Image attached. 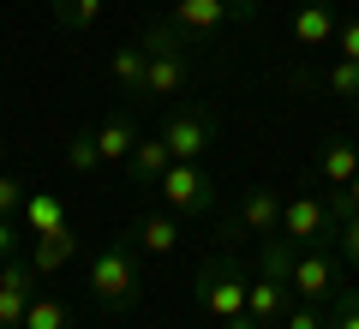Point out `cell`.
Listing matches in <instances>:
<instances>
[{"label": "cell", "instance_id": "1", "mask_svg": "<svg viewBox=\"0 0 359 329\" xmlns=\"http://www.w3.org/2000/svg\"><path fill=\"white\" fill-rule=\"evenodd\" d=\"M144 48H150L144 96L168 102V96H180V90L192 84V60H186V30H174V25H156V30H144Z\"/></svg>", "mask_w": 359, "mask_h": 329}, {"label": "cell", "instance_id": "2", "mask_svg": "<svg viewBox=\"0 0 359 329\" xmlns=\"http://www.w3.org/2000/svg\"><path fill=\"white\" fill-rule=\"evenodd\" d=\"M90 293H96L108 311H126V305L138 300V264H132L126 240H108L102 252L90 257Z\"/></svg>", "mask_w": 359, "mask_h": 329}, {"label": "cell", "instance_id": "3", "mask_svg": "<svg viewBox=\"0 0 359 329\" xmlns=\"http://www.w3.org/2000/svg\"><path fill=\"white\" fill-rule=\"evenodd\" d=\"M245 300H252V276L240 264H204L198 269V311L204 317H245Z\"/></svg>", "mask_w": 359, "mask_h": 329}, {"label": "cell", "instance_id": "4", "mask_svg": "<svg viewBox=\"0 0 359 329\" xmlns=\"http://www.w3.org/2000/svg\"><path fill=\"white\" fill-rule=\"evenodd\" d=\"M156 192H162V203L174 215H210L216 210V180L204 174V162H174L156 180Z\"/></svg>", "mask_w": 359, "mask_h": 329}, {"label": "cell", "instance_id": "5", "mask_svg": "<svg viewBox=\"0 0 359 329\" xmlns=\"http://www.w3.org/2000/svg\"><path fill=\"white\" fill-rule=\"evenodd\" d=\"M341 234V210L335 203H323V198H287L282 203V240L287 246H323V240H335Z\"/></svg>", "mask_w": 359, "mask_h": 329}, {"label": "cell", "instance_id": "6", "mask_svg": "<svg viewBox=\"0 0 359 329\" xmlns=\"http://www.w3.org/2000/svg\"><path fill=\"white\" fill-rule=\"evenodd\" d=\"M287 288H294V300L323 305L341 288V269H335V257L323 246H294V257H287Z\"/></svg>", "mask_w": 359, "mask_h": 329}, {"label": "cell", "instance_id": "7", "mask_svg": "<svg viewBox=\"0 0 359 329\" xmlns=\"http://www.w3.org/2000/svg\"><path fill=\"white\" fill-rule=\"evenodd\" d=\"M162 138H168V150H174V162H204V150L216 144V114L180 108V114L162 120Z\"/></svg>", "mask_w": 359, "mask_h": 329}, {"label": "cell", "instance_id": "8", "mask_svg": "<svg viewBox=\"0 0 359 329\" xmlns=\"http://www.w3.org/2000/svg\"><path fill=\"white\" fill-rule=\"evenodd\" d=\"M30 300H36V264L6 257V269H0V329H25Z\"/></svg>", "mask_w": 359, "mask_h": 329}, {"label": "cell", "instance_id": "9", "mask_svg": "<svg viewBox=\"0 0 359 329\" xmlns=\"http://www.w3.org/2000/svg\"><path fill=\"white\" fill-rule=\"evenodd\" d=\"M294 311V288H287L282 269H264V276L252 281V300H245V317H252L257 329H282V317Z\"/></svg>", "mask_w": 359, "mask_h": 329}, {"label": "cell", "instance_id": "10", "mask_svg": "<svg viewBox=\"0 0 359 329\" xmlns=\"http://www.w3.org/2000/svg\"><path fill=\"white\" fill-rule=\"evenodd\" d=\"M282 203L287 198L276 186H252V192H245V203H240V222L257 234V240H282Z\"/></svg>", "mask_w": 359, "mask_h": 329}, {"label": "cell", "instance_id": "11", "mask_svg": "<svg viewBox=\"0 0 359 329\" xmlns=\"http://www.w3.org/2000/svg\"><path fill=\"white\" fill-rule=\"evenodd\" d=\"M335 30H341V18H335L330 0H306V6L294 13V42L299 48H330Z\"/></svg>", "mask_w": 359, "mask_h": 329}, {"label": "cell", "instance_id": "12", "mask_svg": "<svg viewBox=\"0 0 359 329\" xmlns=\"http://www.w3.org/2000/svg\"><path fill=\"white\" fill-rule=\"evenodd\" d=\"M233 18V0H174V30L186 36H210Z\"/></svg>", "mask_w": 359, "mask_h": 329}, {"label": "cell", "instance_id": "13", "mask_svg": "<svg viewBox=\"0 0 359 329\" xmlns=\"http://www.w3.org/2000/svg\"><path fill=\"white\" fill-rule=\"evenodd\" d=\"M96 150H102V162H108V168H126V162H132V150H138V120H132V114L102 120V126H96Z\"/></svg>", "mask_w": 359, "mask_h": 329}, {"label": "cell", "instance_id": "14", "mask_svg": "<svg viewBox=\"0 0 359 329\" xmlns=\"http://www.w3.org/2000/svg\"><path fill=\"white\" fill-rule=\"evenodd\" d=\"M78 257V234L72 228H54V234H36L30 240V264H36V276H54V269H66Z\"/></svg>", "mask_w": 359, "mask_h": 329}, {"label": "cell", "instance_id": "15", "mask_svg": "<svg viewBox=\"0 0 359 329\" xmlns=\"http://www.w3.org/2000/svg\"><path fill=\"white\" fill-rule=\"evenodd\" d=\"M174 168V150H168V138L162 132H150V138H138V150H132V162H126V174L138 180V186H156V180Z\"/></svg>", "mask_w": 359, "mask_h": 329}, {"label": "cell", "instance_id": "16", "mask_svg": "<svg viewBox=\"0 0 359 329\" xmlns=\"http://www.w3.org/2000/svg\"><path fill=\"white\" fill-rule=\"evenodd\" d=\"M144 72H150V48H144V42H126V48H114V60H108V78H114L126 96H144Z\"/></svg>", "mask_w": 359, "mask_h": 329}, {"label": "cell", "instance_id": "17", "mask_svg": "<svg viewBox=\"0 0 359 329\" xmlns=\"http://www.w3.org/2000/svg\"><path fill=\"white\" fill-rule=\"evenodd\" d=\"M54 228H66L60 192H30V198H25V234L36 240V234H54Z\"/></svg>", "mask_w": 359, "mask_h": 329}, {"label": "cell", "instance_id": "18", "mask_svg": "<svg viewBox=\"0 0 359 329\" xmlns=\"http://www.w3.org/2000/svg\"><path fill=\"white\" fill-rule=\"evenodd\" d=\"M318 174L330 180V186H347V180L359 174V150L347 138H330V144H323V156H318Z\"/></svg>", "mask_w": 359, "mask_h": 329}, {"label": "cell", "instance_id": "19", "mask_svg": "<svg viewBox=\"0 0 359 329\" xmlns=\"http://www.w3.org/2000/svg\"><path fill=\"white\" fill-rule=\"evenodd\" d=\"M138 246H144L150 257L180 252V222H174V215H144V222H138Z\"/></svg>", "mask_w": 359, "mask_h": 329}, {"label": "cell", "instance_id": "20", "mask_svg": "<svg viewBox=\"0 0 359 329\" xmlns=\"http://www.w3.org/2000/svg\"><path fill=\"white\" fill-rule=\"evenodd\" d=\"M25 329H72V311H66L60 293H36L25 311Z\"/></svg>", "mask_w": 359, "mask_h": 329}, {"label": "cell", "instance_id": "21", "mask_svg": "<svg viewBox=\"0 0 359 329\" xmlns=\"http://www.w3.org/2000/svg\"><path fill=\"white\" fill-rule=\"evenodd\" d=\"M66 168H72V174H90V168H102L96 132H72V138H66Z\"/></svg>", "mask_w": 359, "mask_h": 329}, {"label": "cell", "instance_id": "22", "mask_svg": "<svg viewBox=\"0 0 359 329\" xmlns=\"http://www.w3.org/2000/svg\"><path fill=\"white\" fill-rule=\"evenodd\" d=\"M96 13H102V0H54V25H60V30L96 25Z\"/></svg>", "mask_w": 359, "mask_h": 329}, {"label": "cell", "instance_id": "23", "mask_svg": "<svg viewBox=\"0 0 359 329\" xmlns=\"http://www.w3.org/2000/svg\"><path fill=\"white\" fill-rule=\"evenodd\" d=\"M323 84H330L335 96H347V102H359V60H347V54H341V60H335L330 72H323Z\"/></svg>", "mask_w": 359, "mask_h": 329}, {"label": "cell", "instance_id": "24", "mask_svg": "<svg viewBox=\"0 0 359 329\" xmlns=\"http://www.w3.org/2000/svg\"><path fill=\"white\" fill-rule=\"evenodd\" d=\"M330 329H359V288H335V300H330Z\"/></svg>", "mask_w": 359, "mask_h": 329}, {"label": "cell", "instance_id": "25", "mask_svg": "<svg viewBox=\"0 0 359 329\" xmlns=\"http://www.w3.org/2000/svg\"><path fill=\"white\" fill-rule=\"evenodd\" d=\"M282 329H330V317H323L311 300H294V311L282 317Z\"/></svg>", "mask_w": 359, "mask_h": 329}, {"label": "cell", "instance_id": "26", "mask_svg": "<svg viewBox=\"0 0 359 329\" xmlns=\"http://www.w3.org/2000/svg\"><path fill=\"white\" fill-rule=\"evenodd\" d=\"M25 198H30V192L18 186L13 174H0V215H13V222H18V215H25Z\"/></svg>", "mask_w": 359, "mask_h": 329}, {"label": "cell", "instance_id": "27", "mask_svg": "<svg viewBox=\"0 0 359 329\" xmlns=\"http://www.w3.org/2000/svg\"><path fill=\"white\" fill-rule=\"evenodd\" d=\"M335 246H341L347 264H359V210H353V215H341V234H335Z\"/></svg>", "mask_w": 359, "mask_h": 329}, {"label": "cell", "instance_id": "28", "mask_svg": "<svg viewBox=\"0 0 359 329\" xmlns=\"http://www.w3.org/2000/svg\"><path fill=\"white\" fill-rule=\"evenodd\" d=\"M335 48H341L347 60H359V13H353V18H341V30H335Z\"/></svg>", "mask_w": 359, "mask_h": 329}, {"label": "cell", "instance_id": "29", "mask_svg": "<svg viewBox=\"0 0 359 329\" xmlns=\"http://www.w3.org/2000/svg\"><path fill=\"white\" fill-rule=\"evenodd\" d=\"M18 240H25V228H18L13 215H0V264H6V257H18Z\"/></svg>", "mask_w": 359, "mask_h": 329}, {"label": "cell", "instance_id": "30", "mask_svg": "<svg viewBox=\"0 0 359 329\" xmlns=\"http://www.w3.org/2000/svg\"><path fill=\"white\" fill-rule=\"evenodd\" d=\"M330 203H335L341 215H353V210H359V174L347 180V186H335V198H330Z\"/></svg>", "mask_w": 359, "mask_h": 329}, {"label": "cell", "instance_id": "31", "mask_svg": "<svg viewBox=\"0 0 359 329\" xmlns=\"http://www.w3.org/2000/svg\"><path fill=\"white\" fill-rule=\"evenodd\" d=\"M222 329H257L252 317H222Z\"/></svg>", "mask_w": 359, "mask_h": 329}]
</instances>
